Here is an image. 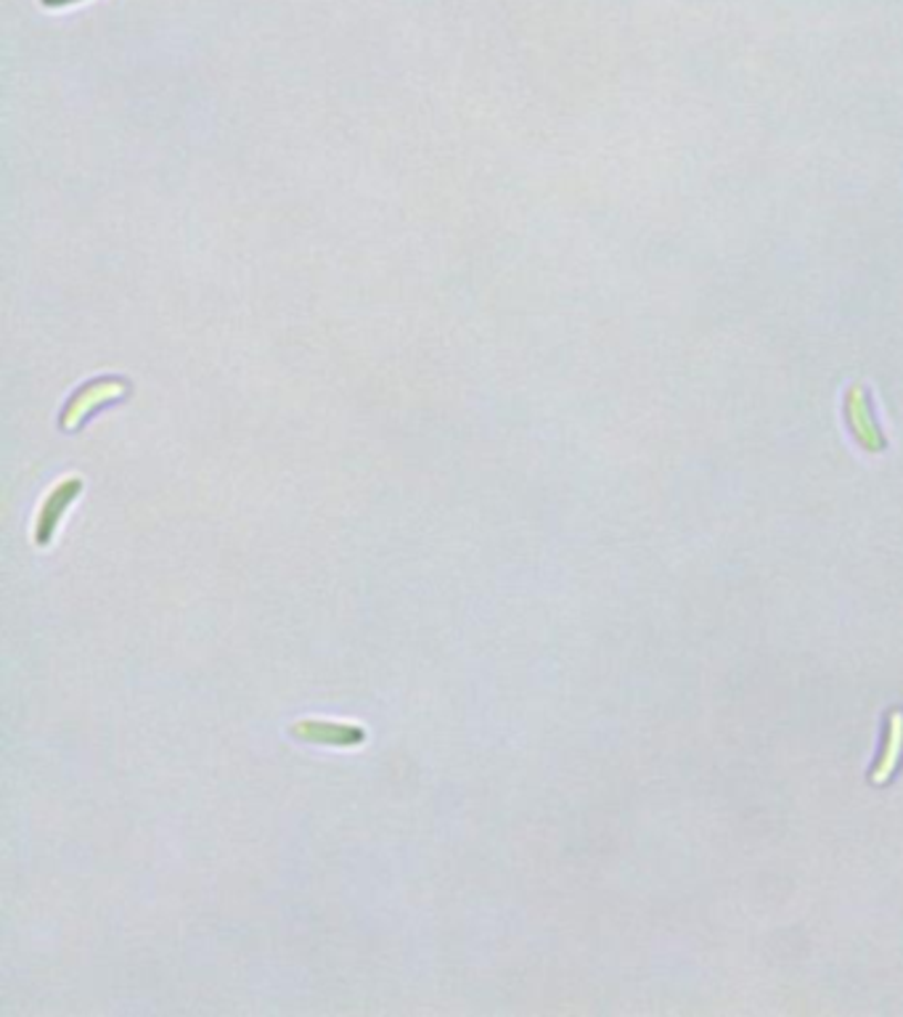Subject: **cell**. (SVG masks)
<instances>
[{"instance_id": "cell-1", "label": "cell", "mask_w": 903, "mask_h": 1017, "mask_svg": "<svg viewBox=\"0 0 903 1017\" xmlns=\"http://www.w3.org/2000/svg\"><path fill=\"white\" fill-rule=\"evenodd\" d=\"M292 737L313 742V745L329 747H358L366 742V728L358 724H345V721H324V719H303L292 728Z\"/></svg>"}, {"instance_id": "cell-2", "label": "cell", "mask_w": 903, "mask_h": 1017, "mask_svg": "<svg viewBox=\"0 0 903 1017\" xmlns=\"http://www.w3.org/2000/svg\"><path fill=\"white\" fill-rule=\"evenodd\" d=\"M128 387H125L123 379H96L93 385L83 387L75 398L70 400L66 411L62 413V427L64 430H75L80 427V421L88 419L93 411H98L104 403H112L123 395Z\"/></svg>"}, {"instance_id": "cell-3", "label": "cell", "mask_w": 903, "mask_h": 1017, "mask_svg": "<svg viewBox=\"0 0 903 1017\" xmlns=\"http://www.w3.org/2000/svg\"><path fill=\"white\" fill-rule=\"evenodd\" d=\"M80 487H83V483H80L77 478L64 480V483H59L56 487H53V491L49 493V499H45L43 504H40V512H38V520H35V544L38 546H49L51 544V538H53V533H56L59 522H62L64 512L70 508L72 501L77 499Z\"/></svg>"}, {"instance_id": "cell-4", "label": "cell", "mask_w": 903, "mask_h": 1017, "mask_svg": "<svg viewBox=\"0 0 903 1017\" xmlns=\"http://www.w3.org/2000/svg\"><path fill=\"white\" fill-rule=\"evenodd\" d=\"M888 721H891V724H888L885 747H882V753L878 758V766H874V772H872L874 785H885V782L891 779L893 772H895V766H899L901 755H903V713L893 711L891 719H888Z\"/></svg>"}, {"instance_id": "cell-5", "label": "cell", "mask_w": 903, "mask_h": 1017, "mask_svg": "<svg viewBox=\"0 0 903 1017\" xmlns=\"http://www.w3.org/2000/svg\"><path fill=\"white\" fill-rule=\"evenodd\" d=\"M45 3H75V0H45Z\"/></svg>"}]
</instances>
